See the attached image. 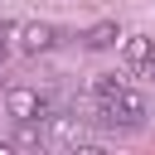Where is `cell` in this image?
Returning <instances> with one entry per match:
<instances>
[{"label": "cell", "mask_w": 155, "mask_h": 155, "mask_svg": "<svg viewBox=\"0 0 155 155\" xmlns=\"http://www.w3.org/2000/svg\"><path fill=\"white\" fill-rule=\"evenodd\" d=\"M5 111H10L15 121H44L48 102H44L34 87H10V92H5Z\"/></svg>", "instance_id": "6da1fadb"}, {"label": "cell", "mask_w": 155, "mask_h": 155, "mask_svg": "<svg viewBox=\"0 0 155 155\" xmlns=\"http://www.w3.org/2000/svg\"><path fill=\"white\" fill-rule=\"evenodd\" d=\"M15 34H19V48H24V53H48V48L58 44V29L44 24V19H29V24H19Z\"/></svg>", "instance_id": "7a4b0ae2"}, {"label": "cell", "mask_w": 155, "mask_h": 155, "mask_svg": "<svg viewBox=\"0 0 155 155\" xmlns=\"http://www.w3.org/2000/svg\"><path fill=\"white\" fill-rule=\"evenodd\" d=\"M82 44H87L92 53H102V48H116V44H121V29H116V19H102V24H92V29L82 34Z\"/></svg>", "instance_id": "3957f363"}, {"label": "cell", "mask_w": 155, "mask_h": 155, "mask_svg": "<svg viewBox=\"0 0 155 155\" xmlns=\"http://www.w3.org/2000/svg\"><path fill=\"white\" fill-rule=\"evenodd\" d=\"M39 145H44V121H19L10 150H39Z\"/></svg>", "instance_id": "277c9868"}, {"label": "cell", "mask_w": 155, "mask_h": 155, "mask_svg": "<svg viewBox=\"0 0 155 155\" xmlns=\"http://www.w3.org/2000/svg\"><path fill=\"white\" fill-rule=\"evenodd\" d=\"M150 48H155V44H150L145 34H121V53H126V63H131V68H140Z\"/></svg>", "instance_id": "5b68a950"}, {"label": "cell", "mask_w": 155, "mask_h": 155, "mask_svg": "<svg viewBox=\"0 0 155 155\" xmlns=\"http://www.w3.org/2000/svg\"><path fill=\"white\" fill-rule=\"evenodd\" d=\"M121 87H126V82H121V78H116V73H102V78H97V82H92V97H97V102H111V97H116V92H121Z\"/></svg>", "instance_id": "8992f818"}, {"label": "cell", "mask_w": 155, "mask_h": 155, "mask_svg": "<svg viewBox=\"0 0 155 155\" xmlns=\"http://www.w3.org/2000/svg\"><path fill=\"white\" fill-rule=\"evenodd\" d=\"M140 73H145V78H150V82H155V48H150V53H145V63H140Z\"/></svg>", "instance_id": "52a82bcc"}]
</instances>
